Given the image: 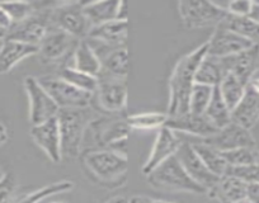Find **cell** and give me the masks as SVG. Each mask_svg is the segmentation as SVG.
I'll return each instance as SVG.
<instances>
[{
  "label": "cell",
  "mask_w": 259,
  "mask_h": 203,
  "mask_svg": "<svg viewBox=\"0 0 259 203\" xmlns=\"http://www.w3.org/2000/svg\"><path fill=\"white\" fill-rule=\"evenodd\" d=\"M80 165L93 184L106 189H118L128 179L127 151L116 148H88L81 151Z\"/></svg>",
  "instance_id": "obj_1"
},
{
  "label": "cell",
  "mask_w": 259,
  "mask_h": 203,
  "mask_svg": "<svg viewBox=\"0 0 259 203\" xmlns=\"http://www.w3.org/2000/svg\"><path fill=\"white\" fill-rule=\"evenodd\" d=\"M206 55L207 41L177 61L168 81V116H179L189 112V96L196 83V73Z\"/></svg>",
  "instance_id": "obj_2"
},
{
  "label": "cell",
  "mask_w": 259,
  "mask_h": 203,
  "mask_svg": "<svg viewBox=\"0 0 259 203\" xmlns=\"http://www.w3.org/2000/svg\"><path fill=\"white\" fill-rule=\"evenodd\" d=\"M127 115H98L85 131L83 150L116 148L126 151L131 128L126 122Z\"/></svg>",
  "instance_id": "obj_3"
},
{
  "label": "cell",
  "mask_w": 259,
  "mask_h": 203,
  "mask_svg": "<svg viewBox=\"0 0 259 203\" xmlns=\"http://www.w3.org/2000/svg\"><path fill=\"white\" fill-rule=\"evenodd\" d=\"M98 116L92 107L64 108L57 113L62 158L78 159L83 151L84 136L89 123Z\"/></svg>",
  "instance_id": "obj_4"
},
{
  "label": "cell",
  "mask_w": 259,
  "mask_h": 203,
  "mask_svg": "<svg viewBox=\"0 0 259 203\" xmlns=\"http://www.w3.org/2000/svg\"><path fill=\"white\" fill-rule=\"evenodd\" d=\"M148 183L158 190L171 193H189V194H206V189L194 182L177 157H171L163 164L156 167L146 175Z\"/></svg>",
  "instance_id": "obj_5"
},
{
  "label": "cell",
  "mask_w": 259,
  "mask_h": 203,
  "mask_svg": "<svg viewBox=\"0 0 259 203\" xmlns=\"http://www.w3.org/2000/svg\"><path fill=\"white\" fill-rule=\"evenodd\" d=\"M127 95L126 79L99 74L91 107L102 115H124Z\"/></svg>",
  "instance_id": "obj_6"
},
{
  "label": "cell",
  "mask_w": 259,
  "mask_h": 203,
  "mask_svg": "<svg viewBox=\"0 0 259 203\" xmlns=\"http://www.w3.org/2000/svg\"><path fill=\"white\" fill-rule=\"evenodd\" d=\"M178 13L184 28L198 29L216 27L225 19L228 12L215 2H179Z\"/></svg>",
  "instance_id": "obj_7"
},
{
  "label": "cell",
  "mask_w": 259,
  "mask_h": 203,
  "mask_svg": "<svg viewBox=\"0 0 259 203\" xmlns=\"http://www.w3.org/2000/svg\"><path fill=\"white\" fill-rule=\"evenodd\" d=\"M79 2L55 3L50 11V26L62 29L78 39H85L92 26Z\"/></svg>",
  "instance_id": "obj_8"
},
{
  "label": "cell",
  "mask_w": 259,
  "mask_h": 203,
  "mask_svg": "<svg viewBox=\"0 0 259 203\" xmlns=\"http://www.w3.org/2000/svg\"><path fill=\"white\" fill-rule=\"evenodd\" d=\"M45 90L51 95L60 110L64 108H88L92 106L93 93L83 91L59 78L56 74H46L37 78Z\"/></svg>",
  "instance_id": "obj_9"
},
{
  "label": "cell",
  "mask_w": 259,
  "mask_h": 203,
  "mask_svg": "<svg viewBox=\"0 0 259 203\" xmlns=\"http://www.w3.org/2000/svg\"><path fill=\"white\" fill-rule=\"evenodd\" d=\"M55 3H39L38 12L29 18L18 23L12 24L11 28L7 31L6 38L13 41L23 42V43L39 46L42 39L50 29V11Z\"/></svg>",
  "instance_id": "obj_10"
},
{
  "label": "cell",
  "mask_w": 259,
  "mask_h": 203,
  "mask_svg": "<svg viewBox=\"0 0 259 203\" xmlns=\"http://www.w3.org/2000/svg\"><path fill=\"white\" fill-rule=\"evenodd\" d=\"M80 41L81 39L75 38L62 29L50 27L38 46V55L45 63L60 64V66L66 65Z\"/></svg>",
  "instance_id": "obj_11"
},
{
  "label": "cell",
  "mask_w": 259,
  "mask_h": 203,
  "mask_svg": "<svg viewBox=\"0 0 259 203\" xmlns=\"http://www.w3.org/2000/svg\"><path fill=\"white\" fill-rule=\"evenodd\" d=\"M24 90L28 96L29 103V122L32 126L41 125L51 118L57 117L60 108L55 103L44 86L34 76H27L23 80Z\"/></svg>",
  "instance_id": "obj_12"
},
{
  "label": "cell",
  "mask_w": 259,
  "mask_h": 203,
  "mask_svg": "<svg viewBox=\"0 0 259 203\" xmlns=\"http://www.w3.org/2000/svg\"><path fill=\"white\" fill-rule=\"evenodd\" d=\"M202 142L216 148L220 153L240 147L256 148V141L251 135L250 130H246L234 122H230L228 126L218 130V132L210 137L203 138Z\"/></svg>",
  "instance_id": "obj_13"
},
{
  "label": "cell",
  "mask_w": 259,
  "mask_h": 203,
  "mask_svg": "<svg viewBox=\"0 0 259 203\" xmlns=\"http://www.w3.org/2000/svg\"><path fill=\"white\" fill-rule=\"evenodd\" d=\"M253 46L254 44L248 39L219 24L207 39V55L213 58H228L243 53Z\"/></svg>",
  "instance_id": "obj_14"
},
{
  "label": "cell",
  "mask_w": 259,
  "mask_h": 203,
  "mask_svg": "<svg viewBox=\"0 0 259 203\" xmlns=\"http://www.w3.org/2000/svg\"><path fill=\"white\" fill-rule=\"evenodd\" d=\"M181 140L173 130L168 128L166 126L159 128L154 145L150 150V154H149L148 159L144 163L143 169H141L143 174L146 177L156 167L174 157L178 148L181 147Z\"/></svg>",
  "instance_id": "obj_15"
},
{
  "label": "cell",
  "mask_w": 259,
  "mask_h": 203,
  "mask_svg": "<svg viewBox=\"0 0 259 203\" xmlns=\"http://www.w3.org/2000/svg\"><path fill=\"white\" fill-rule=\"evenodd\" d=\"M220 59L225 74H233L245 85H250L259 70V44H254L250 48L236 55Z\"/></svg>",
  "instance_id": "obj_16"
},
{
  "label": "cell",
  "mask_w": 259,
  "mask_h": 203,
  "mask_svg": "<svg viewBox=\"0 0 259 203\" xmlns=\"http://www.w3.org/2000/svg\"><path fill=\"white\" fill-rule=\"evenodd\" d=\"M176 157L182 164V167L184 168L187 174L197 184L205 188L206 192L211 189L219 180V178L207 169V167L203 164L200 157L196 154L191 142H182Z\"/></svg>",
  "instance_id": "obj_17"
},
{
  "label": "cell",
  "mask_w": 259,
  "mask_h": 203,
  "mask_svg": "<svg viewBox=\"0 0 259 203\" xmlns=\"http://www.w3.org/2000/svg\"><path fill=\"white\" fill-rule=\"evenodd\" d=\"M31 137L52 163L57 164L61 162V136L57 117L51 118L41 125L32 126Z\"/></svg>",
  "instance_id": "obj_18"
},
{
  "label": "cell",
  "mask_w": 259,
  "mask_h": 203,
  "mask_svg": "<svg viewBox=\"0 0 259 203\" xmlns=\"http://www.w3.org/2000/svg\"><path fill=\"white\" fill-rule=\"evenodd\" d=\"M165 126L176 133H187V135L201 137L202 140L218 132V130L205 117V115H194L191 112L179 116H168Z\"/></svg>",
  "instance_id": "obj_19"
},
{
  "label": "cell",
  "mask_w": 259,
  "mask_h": 203,
  "mask_svg": "<svg viewBox=\"0 0 259 203\" xmlns=\"http://www.w3.org/2000/svg\"><path fill=\"white\" fill-rule=\"evenodd\" d=\"M38 54V47L4 38L0 46V75L8 74L21 61Z\"/></svg>",
  "instance_id": "obj_20"
},
{
  "label": "cell",
  "mask_w": 259,
  "mask_h": 203,
  "mask_svg": "<svg viewBox=\"0 0 259 203\" xmlns=\"http://www.w3.org/2000/svg\"><path fill=\"white\" fill-rule=\"evenodd\" d=\"M246 185L248 183L244 180L231 174H225L219 178L216 184L206 194L219 203H235L245 199Z\"/></svg>",
  "instance_id": "obj_21"
},
{
  "label": "cell",
  "mask_w": 259,
  "mask_h": 203,
  "mask_svg": "<svg viewBox=\"0 0 259 203\" xmlns=\"http://www.w3.org/2000/svg\"><path fill=\"white\" fill-rule=\"evenodd\" d=\"M231 122L246 130H251L259 122V93L250 85L238 106L231 111Z\"/></svg>",
  "instance_id": "obj_22"
},
{
  "label": "cell",
  "mask_w": 259,
  "mask_h": 203,
  "mask_svg": "<svg viewBox=\"0 0 259 203\" xmlns=\"http://www.w3.org/2000/svg\"><path fill=\"white\" fill-rule=\"evenodd\" d=\"M87 38L111 47H124L128 38V21H112L93 27Z\"/></svg>",
  "instance_id": "obj_23"
},
{
  "label": "cell",
  "mask_w": 259,
  "mask_h": 203,
  "mask_svg": "<svg viewBox=\"0 0 259 203\" xmlns=\"http://www.w3.org/2000/svg\"><path fill=\"white\" fill-rule=\"evenodd\" d=\"M66 65L73 66L76 70L83 71V73L89 74V75L96 76V78H98L102 70L101 60L93 51V48L89 46L87 39H81L79 42L73 56H71L70 63H68Z\"/></svg>",
  "instance_id": "obj_24"
},
{
  "label": "cell",
  "mask_w": 259,
  "mask_h": 203,
  "mask_svg": "<svg viewBox=\"0 0 259 203\" xmlns=\"http://www.w3.org/2000/svg\"><path fill=\"white\" fill-rule=\"evenodd\" d=\"M121 2H91L83 4V11L92 28L118 19Z\"/></svg>",
  "instance_id": "obj_25"
},
{
  "label": "cell",
  "mask_w": 259,
  "mask_h": 203,
  "mask_svg": "<svg viewBox=\"0 0 259 203\" xmlns=\"http://www.w3.org/2000/svg\"><path fill=\"white\" fill-rule=\"evenodd\" d=\"M101 74L127 79L130 68V54L127 46L118 47L109 51L101 60Z\"/></svg>",
  "instance_id": "obj_26"
},
{
  "label": "cell",
  "mask_w": 259,
  "mask_h": 203,
  "mask_svg": "<svg viewBox=\"0 0 259 203\" xmlns=\"http://www.w3.org/2000/svg\"><path fill=\"white\" fill-rule=\"evenodd\" d=\"M196 154L200 157V159L202 160L203 164L207 167V169L212 173L213 175H216L218 178L224 177V175L228 173L229 165L226 163V160L224 159L223 154L220 151H218L216 148L211 147V146L206 145L205 142H196L192 143Z\"/></svg>",
  "instance_id": "obj_27"
},
{
  "label": "cell",
  "mask_w": 259,
  "mask_h": 203,
  "mask_svg": "<svg viewBox=\"0 0 259 203\" xmlns=\"http://www.w3.org/2000/svg\"><path fill=\"white\" fill-rule=\"evenodd\" d=\"M225 75V70L220 59L206 55L196 73V83L216 88Z\"/></svg>",
  "instance_id": "obj_28"
},
{
  "label": "cell",
  "mask_w": 259,
  "mask_h": 203,
  "mask_svg": "<svg viewBox=\"0 0 259 203\" xmlns=\"http://www.w3.org/2000/svg\"><path fill=\"white\" fill-rule=\"evenodd\" d=\"M203 115L216 130H220L231 122V111L226 106L218 86L213 89L212 98H211L208 107L206 108Z\"/></svg>",
  "instance_id": "obj_29"
},
{
  "label": "cell",
  "mask_w": 259,
  "mask_h": 203,
  "mask_svg": "<svg viewBox=\"0 0 259 203\" xmlns=\"http://www.w3.org/2000/svg\"><path fill=\"white\" fill-rule=\"evenodd\" d=\"M220 24L253 44H259V24L249 17H234L228 14Z\"/></svg>",
  "instance_id": "obj_30"
},
{
  "label": "cell",
  "mask_w": 259,
  "mask_h": 203,
  "mask_svg": "<svg viewBox=\"0 0 259 203\" xmlns=\"http://www.w3.org/2000/svg\"><path fill=\"white\" fill-rule=\"evenodd\" d=\"M59 78L64 79L65 81H68L69 84L74 85L75 88L80 89L83 91H88V93H93L96 91L97 85H98V78L89 74L83 73V71L76 70L73 66H59V70L56 74Z\"/></svg>",
  "instance_id": "obj_31"
},
{
  "label": "cell",
  "mask_w": 259,
  "mask_h": 203,
  "mask_svg": "<svg viewBox=\"0 0 259 203\" xmlns=\"http://www.w3.org/2000/svg\"><path fill=\"white\" fill-rule=\"evenodd\" d=\"M73 189V180H59V182H54L51 184L45 185V187L39 188V189L33 190V192L27 193V194L17 198L13 203H39L46 199V198L51 197V195L62 194V193L70 192Z\"/></svg>",
  "instance_id": "obj_32"
},
{
  "label": "cell",
  "mask_w": 259,
  "mask_h": 203,
  "mask_svg": "<svg viewBox=\"0 0 259 203\" xmlns=\"http://www.w3.org/2000/svg\"><path fill=\"white\" fill-rule=\"evenodd\" d=\"M168 115L163 112H144L126 116V122L131 130L150 131L164 127Z\"/></svg>",
  "instance_id": "obj_33"
},
{
  "label": "cell",
  "mask_w": 259,
  "mask_h": 203,
  "mask_svg": "<svg viewBox=\"0 0 259 203\" xmlns=\"http://www.w3.org/2000/svg\"><path fill=\"white\" fill-rule=\"evenodd\" d=\"M248 86L249 85L241 83L233 74H226L223 80H221V83L219 84L218 88L229 110L233 111L238 106L239 102L241 100Z\"/></svg>",
  "instance_id": "obj_34"
},
{
  "label": "cell",
  "mask_w": 259,
  "mask_h": 203,
  "mask_svg": "<svg viewBox=\"0 0 259 203\" xmlns=\"http://www.w3.org/2000/svg\"><path fill=\"white\" fill-rule=\"evenodd\" d=\"M213 89L215 88L212 86L194 83L189 96V112L194 115H203L212 98Z\"/></svg>",
  "instance_id": "obj_35"
},
{
  "label": "cell",
  "mask_w": 259,
  "mask_h": 203,
  "mask_svg": "<svg viewBox=\"0 0 259 203\" xmlns=\"http://www.w3.org/2000/svg\"><path fill=\"white\" fill-rule=\"evenodd\" d=\"M221 154L228 163L229 168H240L256 164L259 150L253 147H240L235 148V150L225 151Z\"/></svg>",
  "instance_id": "obj_36"
},
{
  "label": "cell",
  "mask_w": 259,
  "mask_h": 203,
  "mask_svg": "<svg viewBox=\"0 0 259 203\" xmlns=\"http://www.w3.org/2000/svg\"><path fill=\"white\" fill-rule=\"evenodd\" d=\"M0 6L7 12L12 23H18L29 18L39 9V3H29V2H4L0 3Z\"/></svg>",
  "instance_id": "obj_37"
},
{
  "label": "cell",
  "mask_w": 259,
  "mask_h": 203,
  "mask_svg": "<svg viewBox=\"0 0 259 203\" xmlns=\"http://www.w3.org/2000/svg\"><path fill=\"white\" fill-rule=\"evenodd\" d=\"M17 194V180L12 174L7 173L0 180V203H13Z\"/></svg>",
  "instance_id": "obj_38"
},
{
  "label": "cell",
  "mask_w": 259,
  "mask_h": 203,
  "mask_svg": "<svg viewBox=\"0 0 259 203\" xmlns=\"http://www.w3.org/2000/svg\"><path fill=\"white\" fill-rule=\"evenodd\" d=\"M226 174H231L239 179L244 180L245 183H258L259 184V163L248 167L240 168H229Z\"/></svg>",
  "instance_id": "obj_39"
},
{
  "label": "cell",
  "mask_w": 259,
  "mask_h": 203,
  "mask_svg": "<svg viewBox=\"0 0 259 203\" xmlns=\"http://www.w3.org/2000/svg\"><path fill=\"white\" fill-rule=\"evenodd\" d=\"M251 4L253 2H248V0H235V2H229L226 6L223 7L230 16L248 17L250 13Z\"/></svg>",
  "instance_id": "obj_40"
},
{
  "label": "cell",
  "mask_w": 259,
  "mask_h": 203,
  "mask_svg": "<svg viewBox=\"0 0 259 203\" xmlns=\"http://www.w3.org/2000/svg\"><path fill=\"white\" fill-rule=\"evenodd\" d=\"M245 199L249 203H259V184L258 183H249L246 185Z\"/></svg>",
  "instance_id": "obj_41"
},
{
  "label": "cell",
  "mask_w": 259,
  "mask_h": 203,
  "mask_svg": "<svg viewBox=\"0 0 259 203\" xmlns=\"http://www.w3.org/2000/svg\"><path fill=\"white\" fill-rule=\"evenodd\" d=\"M12 21L9 18V16L7 14V12L4 11L3 7L0 6V31H8L12 27Z\"/></svg>",
  "instance_id": "obj_42"
},
{
  "label": "cell",
  "mask_w": 259,
  "mask_h": 203,
  "mask_svg": "<svg viewBox=\"0 0 259 203\" xmlns=\"http://www.w3.org/2000/svg\"><path fill=\"white\" fill-rule=\"evenodd\" d=\"M248 17L251 19V21H254L255 23L259 24V2H253L250 13H249Z\"/></svg>",
  "instance_id": "obj_43"
},
{
  "label": "cell",
  "mask_w": 259,
  "mask_h": 203,
  "mask_svg": "<svg viewBox=\"0 0 259 203\" xmlns=\"http://www.w3.org/2000/svg\"><path fill=\"white\" fill-rule=\"evenodd\" d=\"M104 203H131V199H128L124 195H113V197L104 200Z\"/></svg>",
  "instance_id": "obj_44"
},
{
  "label": "cell",
  "mask_w": 259,
  "mask_h": 203,
  "mask_svg": "<svg viewBox=\"0 0 259 203\" xmlns=\"http://www.w3.org/2000/svg\"><path fill=\"white\" fill-rule=\"evenodd\" d=\"M9 135H8V130H7L6 126L3 123L0 122V146H3L4 143L8 141Z\"/></svg>",
  "instance_id": "obj_45"
},
{
  "label": "cell",
  "mask_w": 259,
  "mask_h": 203,
  "mask_svg": "<svg viewBox=\"0 0 259 203\" xmlns=\"http://www.w3.org/2000/svg\"><path fill=\"white\" fill-rule=\"evenodd\" d=\"M131 203H154V199L146 195H134L131 198Z\"/></svg>",
  "instance_id": "obj_46"
},
{
  "label": "cell",
  "mask_w": 259,
  "mask_h": 203,
  "mask_svg": "<svg viewBox=\"0 0 259 203\" xmlns=\"http://www.w3.org/2000/svg\"><path fill=\"white\" fill-rule=\"evenodd\" d=\"M250 86L256 91V93H259V78H254L253 80H251Z\"/></svg>",
  "instance_id": "obj_47"
},
{
  "label": "cell",
  "mask_w": 259,
  "mask_h": 203,
  "mask_svg": "<svg viewBox=\"0 0 259 203\" xmlns=\"http://www.w3.org/2000/svg\"><path fill=\"white\" fill-rule=\"evenodd\" d=\"M6 174H7L6 170H4V169H3V167H2V165H0V180L3 179L4 177H6Z\"/></svg>",
  "instance_id": "obj_48"
},
{
  "label": "cell",
  "mask_w": 259,
  "mask_h": 203,
  "mask_svg": "<svg viewBox=\"0 0 259 203\" xmlns=\"http://www.w3.org/2000/svg\"><path fill=\"white\" fill-rule=\"evenodd\" d=\"M154 203H174V202H169V200H165V199H154Z\"/></svg>",
  "instance_id": "obj_49"
},
{
  "label": "cell",
  "mask_w": 259,
  "mask_h": 203,
  "mask_svg": "<svg viewBox=\"0 0 259 203\" xmlns=\"http://www.w3.org/2000/svg\"><path fill=\"white\" fill-rule=\"evenodd\" d=\"M6 31H0V41H3L4 38H6Z\"/></svg>",
  "instance_id": "obj_50"
},
{
  "label": "cell",
  "mask_w": 259,
  "mask_h": 203,
  "mask_svg": "<svg viewBox=\"0 0 259 203\" xmlns=\"http://www.w3.org/2000/svg\"><path fill=\"white\" fill-rule=\"evenodd\" d=\"M235 203H249L246 199H243V200H239V202H235Z\"/></svg>",
  "instance_id": "obj_51"
},
{
  "label": "cell",
  "mask_w": 259,
  "mask_h": 203,
  "mask_svg": "<svg viewBox=\"0 0 259 203\" xmlns=\"http://www.w3.org/2000/svg\"><path fill=\"white\" fill-rule=\"evenodd\" d=\"M258 163H259V154H258Z\"/></svg>",
  "instance_id": "obj_52"
},
{
  "label": "cell",
  "mask_w": 259,
  "mask_h": 203,
  "mask_svg": "<svg viewBox=\"0 0 259 203\" xmlns=\"http://www.w3.org/2000/svg\"><path fill=\"white\" fill-rule=\"evenodd\" d=\"M52 203H57V202H52ZM60 203V202H59Z\"/></svg>",
  "instance_id": "obj_53"
}]
</instances>
